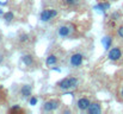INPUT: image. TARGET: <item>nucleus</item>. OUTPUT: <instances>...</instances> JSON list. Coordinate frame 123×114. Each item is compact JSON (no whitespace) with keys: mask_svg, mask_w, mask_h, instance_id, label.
Returning <instances> with one entry per match:
<instances>
[{"mask_svg":"<svg viewBox=\"0 0 123 114\" xmlns=\"http://www.w3.org/2000/svg\"><path fill=\"white\" fill-rule=\"evenodd\" d=\"M28 38H29L28 35H23V36H20L19 39H20V42H26V40H28Z\"/></svg>","mask_w":123,"mask_h":114,"instance_id":"19","label":"nucleus"},{"mask_svg":"<svg viewBox=\"0 0 123 114\" xmlns=\"http://www.w3.org/2000/svg\"><path fill=\"white\" fill-rule=\"evenodd\" d=\"M111 42H112V39H111V37H104L103 39H102V43H103V45H104V49L105 50H108L109 48H110V45H111Z\"/></svg>","mask_w":123,"mask_h":114,"instance_id":"13","label":"nucleus"},{"mask_svg":"<svg viewBox=\"0 0 123 114\" xmlns=\"http://www.w3.org/2000/svg\"><path fill=\"white\" fill-rule=\"evenodd\" d=\"M117 33H118V36H120L121 38H123V26L118 27V30H117Z\"/></svg>","mask_w":123,"mask_h":114,"instance_id":"18","label":"nucleus"},{"mask_svg":"<svg viewBox=\"0 0 123 114\" xmlns=\"http://www.w3.org/2000/svg\"><path fill=\"white\" fill-rule=\"evenodd\" d=\"M65 2H66L68 6H77V5L80 2V0H65Z\"/></svg>","mask_w":123,"mask_h":114,"instance_id":"15","label":"nucleus"},{"mask_svg":"<svg viewBox=\"0 0 123 114\" xmlns=\"http://www.w3.org/2000/svg\"><path fill=\"white\" fill-rule=\"evenodd\" d=\"M29 102H30V105H31V106H35V105L37 103V99L32 96V98L30 99V101H29Z\"/></svg>","mask_w":123,"mask_h":114,"instance_id":"16","label":"nucleus"},{"mask_svg":"<svg viewBox=\"0 0 123 114\" xmlns=\"http://www.w3.org/2000/svg\"><path fill=\"white\" fill-rule=\"evenodd\" d=\"M22 62H23L25 65L31 67V65L34 64V57H32L31 55H24V56L22 57Z\"/></svg>","mask_w":123,"mask_h":114,"instance_id":"10","label":"nucleus"},{"mask_svg":"<svg viewBox=\"0 0 123 114\" xmlns=\"http://www.w3.org/2000/svg\"><path fill=\"white\" fill-rule=\"evenodd\" d=\"M57 33H59V36H61V37H68V36L71 35V27H69V26H61V27L59 29Z\"/></svg>","mask_w":123,"mask_h":114,"instance_id":"9","label":"nucleus"},{"mask_svg":"<svg viewBox=\"0 0 123 114\" xmlns=\"http://www.w3.org/2000/svg\"><path fill=\"white\" fill-rule=\"evenodd\" d=\"M108 8H110V4H109V2H100V4H98V5L94 6V10L100 11V12H103V13H104Z\"/></svg>","mask_w":123,"mask_h":114,"instance_id":"11","label":"nucleus"},{"mask_svg":"<svg viewBox=\"0 0 123 114\" xmlns=\"http://www.w3.org/2000/svg\"><path fill=\"white\" fill-rule=\"evenodd\" d=\"M0 14H2V11H1V10H0Z\"/></svg>","mask_w":123,"mask_h":114,"instance_id":"24","label":"nucleus"},{"mask_svg":"<svg viewBox=\"0 0 123 114\" xmlns=\"http://www.w3.org/2000/svg\"><path fill=\"white\" fill-rule=\"evenodd\" d=\"M122 57V51L120 48H112L110 51H109V60L111 61H117Z\"/></svg>","mask_w":123,"mask_h":114,"instance_id":"4","label":"nucleus"},{"mask_svg":"<svg viewBox=\"0 0 123 114\" xmlns=\"http://www.w3.org/2000/svg\"><path fill=\"white\" fill-rule=\"evenodd\" d=\"M2 61H4V56H2V55H0V63H1Z\"/></svg>","mask_w":123,"mask_h":114,"instance_id":"22","label":"nucleus"},{"mask_svg":"<svg viewBox=\"0 0 123 114\" xmlns=\"http://www.w3.org/2000/svg\"><path fill=\"white\" fill-rule=\"evenodd\" d=\"M91 105V102H90V100L88 99H86V98H81V99H79L78 100V102H77V107L80 109V111H86L87 108H88V106Z\"/></svg>","mask_w":123,"mask_h":114,"instance_id":"6","label":"nucleus"},{"mask_svg":"<svg viewBox=\"0 0 123 114\" xmlns=\"http://www.w3.org/2000/svg\"><path fill=\"white\" fill-rule=\"evenodd\" d=\"M17 111H22L19 106H13V107H11V109H10V112H17Z\"/></svg>","mask_w":123,"mask_h":114,"instance_id":"17","label":"nucleus"},{"mask_svg":"<svg viewBox=\"0 0 123 114\" xmlns=\"http://www.w3.org/2000/svg\"><path fill=\"white\" fill-rule=\"evenodd\" d=\"M82 60H84V56H82L81 54H79V52L73 54V55H72V57H71V64H72V67L77 68V67L81 65Z\"/></svg>","mask_w":123,"mask_h":114,"instance_id":"3","label":"nucleus"},{"mask_svg":"<svg viewBox=\"0 0 123 114\" xmlns=\"http://www.w3.org/2000/svg\"><path fill=\"white\" fill-rule=\"evenodd\" d=\"M20 95H23V98H29L31 96V87L29 84H24L20 88Z\"/></svg>","mask_w":123,"mask_h":114,"instance_id":"8","label":"nucleus"},{"mask_svg":"<svg viewBox=\"0 0 123 114\" xmlns=\"http://www.w3.org/2000/svg\"><path fill=\"white\" fill-rule=\"evenodd\" d=\"M0 40H1V36H0Z\"/></svg>","mask_w":123,"mask_h":114,"instance_id":"25","label":"nucleus"},{"mask_svg":"<svg viewBox=\"0 0 123 114\" xmlns=\"http://www.w3.org/2000/svg\"><path fill=\"white\" fill-rule=\"evenodd\" d=\"M57 86L63 89V90H68V89H72V88H75L78 86V78L75 77H66L63 80H61Z\"/></svg>","mask_w":123,"mask_h":114,"instance_id":"1","label":"nucleus"},{"mask_svg":"<svg viewBox=\"0 0 123 114\" xmlns=\"http://www.w3.org/2000/svg\"><path fill=\"white\" fill-rule=\"evenodd\" d=\"M57 107H59V102H57L56 100H50V101H47V102H44V105H43V108H44V111H47V112L55 111Z\"/></svg>","mask_w":123,"mask_h":114,"instance_id":"5","label":"nucleus"},{"mask_svg":"<svg viewBox=\"0 0 123 114\" xmlns=\"http://www.w3.org/2000/svg\"><path fill=\"white\" fill-rule=\"evenodd\" d=\"M56 62H57V58H56L55 55H49V56L47 57V60H45L47 67H51V65H54Z\"/></svg>","mask_w":123,"mask_h":114,"instance_id":"12","label":"nucleus"},{"mask_svg":"<svg viewBox=\"0 0 123 114\" xmlns=\"http://www.w3.org/2000/svg\"><path fill=\"white\" fill-rule=\"evenodd\" d=\"M51 70H54V71H59V73H61V69H59V68H51Z\"/></svg>","mask_w":123,"mask_h":114,"instance_id":"21","label":"nucleus"},{"mask_svg":"<svg viewBox=\"0 0 123 114\" xmlns=\"http://www.w3.org/2000/svg\"><path fill=\"white\" fill-rule=\"evenodd\" d=\"M56 16H57V12L55 10H44L41 13L40 18H41L42 22H49L50 19H53Z\"/></svg>","mask_w":123,"mask_h":114,"instance_id":"2","label":"nucleus"},{"mask_svg":"<svg viewBox=\"0 0 123 114\" xmlns=\"http://www.w3.org/2000/svg\"><path fill=\"white\" fill-rule=\"evenodd\" d=\"M111 18H112V19H114V20H117V19H118V18H120V14H118V13H116V12H115V13H114V14H112V16H111Z\"/></svg>","mask_w":123,"mask_h":114,"instance_id":"20","label":"nucleus"},{"mask_svg":"<svg viewBox=\"0 0 123 114\" xmlns=\"http://www.w3.org/2000/svg\"><path fill=\"white\" fill-rule=\"evenodd\" d=\"M87 111H88L90 114H100L102 107H100V105H99L98 102H93V103H91V105L88 106Z\"/></svg>","mask_w":123,"mask_h":114,"instance_id":"7","label":"nucleus"},{"mask_svg":"<svg viewBox=\"0 0 123 114\" xmlns=\"http://www.w3.org/2000/svg\"><path fill=\"white\" fill-rule=\"evenodd\" d=\"M4 19H5L7 23H10V22L13 19V13H12V12H6V13H4Z\"/></svg>","mask_w":123,"mask_h":114,"instance_id":"14","label":"nucleus"},{"mask_svg":"<svg viewBox=\"0 0 123 114\" xmlns=\"http://www.w3.org/2000/svg\"><path fill=\"white\" fill-rule=\"evenodd\" d=\"M121 95H122V98H123V88H122V92H121Z\"/></svg>","mask_w":123,"mask_h":114,"instance_id":"23","label":"nucleus"}]
</instances>
